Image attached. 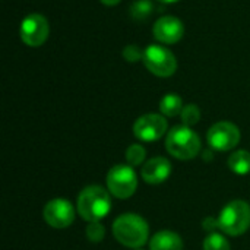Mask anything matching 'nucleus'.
Returning a JSON list of instances; mask_svg holds the SVG:
<instances>
[{
	"label": "nucleus",
	"mask_w": 250,
	"mask_h": 250,
	"mask_svg": "<svg viewBox=\"0 0 250 250\" xmlns=\"http://www.w3.org/2000/svg\"><path fill=\"white\" fill-rule=\"evenodd\" d=\"M101 3H104L105 6H114V4L120 3V0H101Z\"/></svg>",
	"instance_id": "4be33fe9"
},
{
	"label": "nucleus",
	"mask_w": 250,
	"mask_h": 250,
	"mask_svg": "<svg viewBox=\"0 0 250 250\" xmlns=\"http://www.w3.org/2000/svg\"><path fill=\"white\" fill-rule=\"evenodd\" d=\"M136 250H139V249H136Z\"/></svg>",
	"instance_id": "b1692460"
},
{
	"label": "nucleus",
	"mask_w": 250,
	"mask_h": 250,
	"mask_svg": "<svg viewBox=\"0 0 250 250\" xmlns=\"http://www.w3.org/2000/svg\"><path fill=\"white\" fill-rule=\"evenodd\" d=\"M160 1H163V3H176L179 0H160Z\"/></svg>",
	"instance_id": "5701e85b"
},
{
	"label": "nucleus",
	"mask_w": 250,
	"mask_h": 250,
	"mask_svg": "<svg viewBox=\"0 0 250 250\" xmlns=\"http://www.w3.org/2000/svg\"><path fill=\"white\" fill-rule=\"evenodd\" d=\"M146 157V151L142 145L133 144L126 149V160L130 166H139Z\"/></svg>",
	"instance_id": "6ab92c4d"
},
{
	"label": "nucleus",
	"mask_w": 250,
	"mask_h": 250,
	"mask_svg": "<svg viewBox=\"0 0 250 250\" xmlns=\"http://www.w3.org/2000/svg\"><path fill=\"white\" fill-rule=\"evenodd\" d=\"M208 144L217 151H230L240 142V130L230 122H218L208 130Z\"/></svg>",
	"instance_id": "6e6552de"
},
{
	"label": "nucleus",
	"mask_w": 250,
	"mask_h": 250,
	"mask_svg": "<svg viewBox=\"0 0 250 250\" xmlns=\"http://www.w3.org/2000/svg\"><path fill=\"white\" fill-rule=\"evenodd\" d=\"M123 56H125V59L129 60V62H136V60H139V59H144V51H141V50L138 48V45L132 44V45H127V47L125 48Z\"/></svg>",
	"instance_id": "412c9836"
},
{
	"label": "nucleus",
	"mask_w": 250,
	"mask_h": 250,
	"mask_svg": "<svg viewBox=\"0 0 250 250\" xmlns=\"http://www.w3.org/2000/svg\"><path fill=\"white\" fill-rule=\"evenodd\" d=\"M180 117L185 126H193L201 120V110L195 104H188L186 107H183Z\"/></svg>",
	"instance_id": "a211bd4d"
},
{
	"label": "nucleus",
	"mask_w": 250,
	"mask_h": 250,
	"mask_svg": "<svg viewBox=\"0 0 250 250\" xmlns=\"http://www.w3.org/2000/svg\"><path fill=\"white\" fill-rule=\"evenodd\" d=\"M149 250H183V240L173 231H160L152 236Z\"/></svg>",
	"instance_id": "ddd939ff"
},
{
	"label": "nucleus",
	"mask_w": 250,
	"mask_h": 250,
	"mask_svg": "<svg viewBox=\"0 0 250 250\" xmlns=\"http://www.w3.org/2000/svg\"><path fill=\"white\" fill-rule=\"evenodd\" d=\"M21 38L29 47H40L42 45L50 32L48 21L40 13L28 15L21 23Z\"/></svg>",
	"instance_id": "0eeeda50"
},
{
	"label": "nucleus",
	"mask_w": 250,
	"mask_h": 250,
	"mask_svg": "<svg viewBox=\"0 0 250 250\" xmlns=\"http://www.w3.org/2000/svg\"><path fill=\"white\" fill-rule=\"evenodd\" d=\"M111 199L108 192L101 186H88L78 196V214L88 223H95L108 215Z\"/></svg>",
	"instance_id": "f03ea898"
},
{
	"label": "nucleus",
	"mask_w": 250,
	"mask_h": 250,
	"mask_svg": "<svg viewBox=\"0 0 250 250\" xmlns=\"http://www.w3.org/2000/svg\"><path fill=\"white\" fill-rule=\"evenodd\" d=\"M166 148L177 160H192L201 151V139L189 126H176L167 133Z\"/></svg>",
	"instance_id": "7ed1b4c3"
},
{
	"label": "nucleus",
	"mask_w": 250,
	"mask_h": 250,
	"mask_svg": "<svg viewBox=\"0 0 250 250\" xmlns=\"http://www.w3.org/2000/svg\"><path fill=\"white\" fill-rule=\"evenodd\" d=\"M160 110L167 117H176L177 114H182V110H183L182 98L176 94L164 95L160 103Z\"/></svg>",
	"instance_id": "2eb2a0df"
},
{
	"label": "nucleus",
	"mask_w": 250,
	"mask_h": 250,
	"mask_svg": "<svg viewBox=\"0 0 250 250\" xmlns=\"http://www.w3.org/2000/svg\"><path fill=\"white\" fill-rule=\"evenodd\" d=\"M171 173V164L163 157H155L145 163L142 167V179L148 185H160L168 179Z\"/></svg>",
	"instance_id": "f8f14e48"
},
{
	"label": "nucleus",
	"mask_w": 250,
	"mask_h": 250,
	"mask_svg": "<svg viewBox=\"0 0 250 250\" xmlns=\"http://www.w3.org/2000/svg\"><path fill=\"white\" fill-rule=\"evenodd\" d=\"M42 217L50 227L66 229L75 220V209L66 199H53L44 207Z\"/></svg>",
	"instance_id": "1a4fd4ad"
},
{
	"label": "nucleus",
	"mask_w": 250,
	"mask_h": 250,
	"mask_svg": "<svg viewBox=\"0 0 250 250\" xmlns=\"http://www.w3.org/2000/svg\"><path fill=\"white\" fill-rule=\"evenodd\" d=\"M204 250H230V243L223 234L211 233L204 242Z\"/></svg>",
	"instance_id": "f3484780"
},
{
	"label": "nucleus",
	"mask_w": 250,
	"mask_h": 250,
	"mask_svg": "<svg viewBox=\"0 0 250 250\" xmlns=\"http://www.w3.org/2000/svg\"><path fill=\"white\" fill-rule=\"evenodd\" d=\"M167 132V120L161 114L141 116L133 125V133L138 139L145 142L158 141Z\"/></svg>",
	"instance_id": "9d476101"
},
{
	"label": "nucleus",
	"mask_w": 250,
	"mask_h": 250,
	"mask_svg": "<svg viewBox=\"0 0 250 250\" xmlns=\"http://www.w3.org/2000/svg\"><path fill=\"white\" fill-rule=\"evenodd\" d=\"M152 32L158 41L164 44H176L182 40L185 34V26L182 21L176 16H163L154 23Z\"/></svg>",
	"instance_id": "9b49d317"
},
{
	"label": "nucleus",
	"mask_w": 250,
	"mask_h": 250,
	"mask_svg": "<svg viewBox=\"0 0 250 250\" xmlns=\"http://www.w3.org/2000/svg\"><path fill=\"white\" fill-rule=\"evenodd\" d=\"M107 188L116 198L127 199L136 192V173L129 166H114L107 174Z\"/></svg>",
	"instance_id": "423d86ee"
},
{
	"label": "nucleus",
	"mask_w": 250,
	"mask_h": 250,
	"mask_svg": "<svg viewBox=\"0 0 250 250\" xmlns=\"http://www.w3.org/2000/svg\"><path fill=\"white\" fill-rule=\"evenodd\" d=\"M113 234L123 246L139 249L148 242L149 229L142 217L136 214H123L114 220Z\"/></svg>",
	"instance_id": "f257e3e1"
},
{
	"label": "nucleus",
	"mask_w": 250,
	"mask_h": 250,
	"mask_svg": "<svg viewBox=\"0 0 250 250\" xmlns=\"http://www.w3.org/2000/svg\"><path fill=\"white\" fill-rule=\"evenodd\" d=\"M218 229L229 236H240L250 227V207L245 201L227 204L218 217Z\"/></svg>",
	"instance_id": "20e7f679"
},
{
	"label": "nucleus",
	"mask_w": 250,
	"mask_h": 250,
	"mask_svg": "<svg viewBox=\"0 0 250 250\" xmlns=\"http://www.w3.org/2000/svg\"><path fill=\"white\" fill-rule=\"evenodd\" d=\"M229 167L236 174H248L250 173V152L248 151H236L229 158Z\"/></svg>",
	"instance_id": "4468645a"
},
{
	"label": "nucleus",
	"mask_w": 250,
	"mask_h": 250,
	"mask_svg": "<svg viewBox=\"0 0 250 250\" xmlns=\"http://www.w3.org/2000/svg\"><path fill=\"white\" fill-rule=\"evenodd\" d=\"M152 9H154V6L149 0H138L133 3V6L130 9V15L135 21H144L151 15Z\"/></svg>",
	"instance_id": "dca6fc26"
},
{
	"label": "nucleus",
	"mask_w": 250,
	"mask_h": 250,
	"mask_svg": "<svg viewBox=\"0 0 250 250\" xmlns=\"http://www.w3.org/2000/svg\"><path fill=\"white\" fill-rule=\"evenodd\" d=\"M105 236V230H104V226L100 223V221H95V223H89V226L86 227V237L89 242H94V243H98L104 239Z\"/></svg>",
	"instance_id": "aec40b11"
},
{
	"label": "nucleus",
	"mask_w": 250,
	"mask_h": 250,
	"mask_svg": "<svg viewBox=\"0 0 250 250\" xmlns=\"http://www.w3.org/2000/svg\"><path fill=\"white\" fill-rule=\"evenodd\" d=\"M144 63L146 69L160 78H168L177 70V60L174 54L158 44H152L144 51Z\"/></svg>",
	"instance_id": "39448f33"
}]
</instances>
